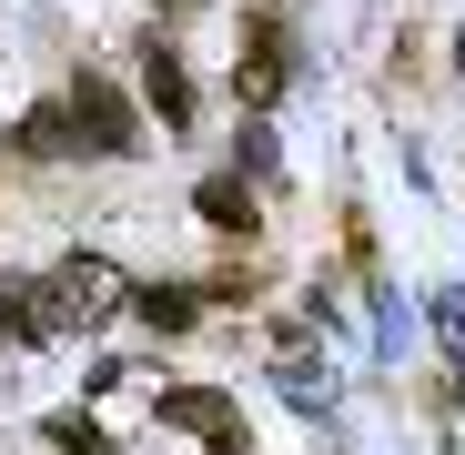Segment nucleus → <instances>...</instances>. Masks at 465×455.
Returning a JSON list of instances; mask_svg holds the SVG:
<instances>
[{
  "label": "nucleus",
  "mask_w": 465,
  "mask_h": 455,
  "mask_svg": "<svg viewBox=\"0 0 465 455\" xmlns=\"http://www.w3.org/2000/svg\"><path fill=\"white\" fill-rule=\"evenodd\" d=\"M193 303H203V293H183V283H152V293H132V314H142L152 334H183V324H193Z\"/></svg>",
  "instance_id": "6"
},
{
  "label": "nucleus",
  "mask_w": 465,
  "mask_h": 455,
  "mask_svg": "<svg viewBox=\"0 0 465 455\" xmlns=\"http://www.w3.org/2000/svg\"><path fill=\"white\" fill-rule=\"evenodd\" d=\"M435 334H445V354L465 364V293H445V303H435Z\"/></svg>",
  "instance_id": "9"
},
{
  "label": "nucleus",
  "mask_w": 465,
  "mask_h": 455,
  "mask_svg": "<svg viewBox=\"0 0 465 455\" xmlns=\"http://www.w3.org/2000/svg\"><path fill=\"white\" fill-rule=\"evenodd\" d=\"M203 213L223 223V233H253V193L243 183H203Z\"/></svg>",
  "instance_id": "7"
},
{
  "label": "nucleus",
  "mask_w": 465,
  "mask_h": 455,
  "mask_svg": "<svg viewBox=\"0 0 465 455\" xmlns=\"http://www.w3.org/2000/svg\"><path fill=\"white\" fill-rule=\"evenodd\" d=\"M61 122L82 132V152H132L142 132H132V102L102 82V71H82V82H71V102H61Z\"/></svg>",
  "instance_id": "3"
},
{
  "label": "nucleus",
  "mask_w": 465,
  "mask_h": 455,
  "mask_svg": "<svg viewBox=\"0 0 465 455\" xmlns=\"http://www.w3.org/2000/svg\"><path fill=\"white\" fill-rule=\"evenodd\" d=\"M132 303V283L102 263V253H71L51 283H0V324L11 334H92Z\"/></svg>",
  "instance_id": "1"
},
{
  "label": "nucleus",
  "mask_w": 465,
  "mask_h": 455,
  "mask_svg": "<svg viewBox=\"0 0 465 455\" xmlns=\"http://www.w3.org/2000/svg\"><path fill=\"white\" fill-rule=\"evenodd\" d=\"M142 92H152V112H163L173 132L193 122V82H183V61H173V41H163V31L142 41Z\"/></svg>",
  "instance_id": "5"
},
{
  "label": "nucleus",
  "mask_w": 465,
  "mask_h": 455,
  "mask_svg": "<svg viewBox=\"0 0 465 455\" xmlns=\"http://www.w3.org/2000/svg\"><path fill=\"white\" fill-rule=\"evenodd\" d=\"M283 82H293V31H283L273 11H253V21H243V61H232V92L263 112V102H283Z\"/></svg>",
  "instance_id": "2"
},
{
  "label": "nucleus",
  "mask_w": 465,
  "mask_h": 455,
  "mask_svg": "<svg viewBox=\"0 0 465 455\" xmlns=\"http://www.w3.org/2000/svg\"><path fill=\"white\" fill-rule=\"evenodd\" d=\"M163 425L203 435L213 455H253V435H243V415H232V395H213V385H173V395H163Z\"/></svg>",
  "instance_id": "4"
},
{
  "label": "nucleus",
  "mask_w": 465,
  "mask_h": 455,
  "mask_svg": "<svg viewBox=\"0 0 465 455\" xmlns=\"http://www.w3.org/2000/svg\"><path fill=\"white\" fill-rule=\"evenodd\" d=\"M21 152H31V163H51V152H71V122H61V102L21 122Z\"/></svg>",
  "instance_id": "8"
}]
</instances>
